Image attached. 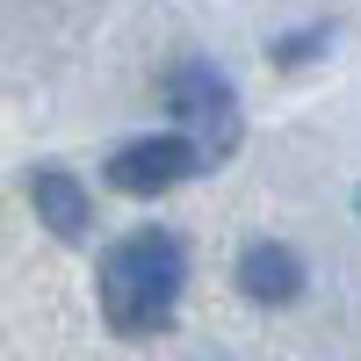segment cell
Returning a JSON list of instances; mask_svg holds the SVG:
<instances>
[{
	"label": "cell",
	"mask_w": 361,
	"mask_h": 361,
	"mask_svg": "<svg viewBox=\"0 0 361 361\" xmlns=\"http://www.w3.org/2000/svg\"><path fill=\"white\" fill-rule=\"evenodd\" d=\"M29 202H37V217L66 238V246H80L87 238V188L73 173H58V166H44L37 180H29Z\"/></svg>",
	"instance_id": "cell-5"
},
{
	"label": "cell",
	"mask_w": 361,
	"mask_h": 361,
	"mask_svg": "<svg viewBox=\"0 0 361 361\" xmlns=\"http://www.w3.org/2000/svg\"><path fill=\"white\" fill-rule=\"evenodd\" d=\"M166 109H173V123L202 145L209 166H224V159L238 152V94H231V80L209 66V58L173 66V80H166Z\"/></svg>",
	"instance_id": "cell-2"
},
{
	"label": "cell",
	"mask_w": 361,
	"mask_h": 361,
	"mask_svg": "<svg viewBox=\"0 0 361 361\" xmlns=\"http://www.w3.org/2000/svg\"><path fill=\"white\" fill-rule=\"evenodd\" d=\"M188 282V253H180L173 231H130L116 238L109 260H102V318L116 325L123 340H145L173 318V296Z\"/></svg>",
	"instance_id": "cell-1"
},
{
	"label": "cell",
	"mask_w": 361,
	"mask_h": 361,
	"mask_svg": "<svg viewBox=\"0 0 361 361\" xmlns=\"http://www.w3.org/2000/svg\"><path fill=\"white\" fill-rule=\"evenodd\" d=\"M318 51H333V29H304V37H282L275 44L282 66H304V58H318Z\"/></svg>",
	"instance_id": "cell-6"
},
{
	"label": "cell",
	"mask_w": 361,
	"mask_h": 361,
	"mask_svg": "<svg viewBox=\"0 0 361 361\" xmlns=\"http://www.w3.org/2000/svg\"><path fill=\"white\" fill-rule=\"evenodd\" d=\"M238 289L253 296V304H296L304 296V260L275 238H260V246L238 253Z\"/></svg>",
	"instance_id": "cell-4"
},
{
	"label": "cell",
	"mask_w": 361,
	"mask_h": 361,
	"mask_svg": "<svg viewBox=\"0 0 361 361\" xmlns=\"http://www.w3.org/2000/svg\"><path fill=\"white\" fill-rule=\"evenodd\" d=\"M209 159H202V145L180 130V137H137V145H123V152L109 159V188L116 195H166L173 180H188V173H202Z\"/></svg>",
	"instance_id": "cell-3"
}]
</instances>
